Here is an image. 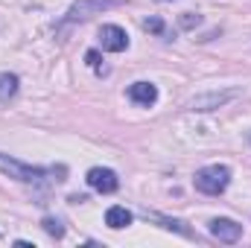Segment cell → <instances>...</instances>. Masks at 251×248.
Masks as SVG:
<instances>
[{
    "instance_id": "6da1fadb",
    "label": "cell",
    "mask_w": 251,
    "mask_h": 248,
    "mask_svg": "<svg viewBox=\"0 0 251 248\" xmlns=\"http://www.w3.org/2000/svg\"><path fill=\"white\" fill-rule=\"evenodd\" d=\"M193 184H196V190H201L204 196H219V193H225V187L231 184V170L222 167V164L201 167L193 175Z\"/></svg>"
},
{
    "instance_id": "7a4b0ae2",
    "label": "cell",
    "mask_w": 251,
    "mask_h": 248,
    "mask_svg": "<svg viewBox=\"0 0 251 248\" xmlns=\"http://www.w3.org/2000/svg\"><path fill=\"white\" fill-rule=\"evenodd\" d=\"M0 170H3L9 178L24 181V184H38V181H44V178H47V170L26 167V164H21V161H15V158H6L3 152H0Z\"/></svg>"
},
{
    "instance_id": "3957f363",
    "label": "cell",
    "mask_w": 251,
    "mask_h": 248,
    "mask_svg": "<svg viewBox=\"0 0 251 248\" xmlns=\"http://www.w3.org/2000/svg\"><path fill=\"white\" fill-rule=\"evenodd\" d=\"M123 3H126V0H79L76 6H70L67 21H82V18H91L94 12L114 9V6H123Z\"/></svg>"
},
{
    "instance_id": "277c9868",
    "label": "cell",
    "mask_w": 251,
    "mask_h": 248,
    "mask_svg": "<svg viewBox=\"0 0 251 248\" xmlns=\"http://www.w3.org/2000/svg\"><path fill=\"white\" fill-rule=\"evenodd\" d=\"M100 44H102V50H108V53H123L126 47H128V35H126L123 26L105 24V26L100 29Z\"/></svg>"
},
{
    "instance_id": "5b68a950",
    "label": "cell",
    "mask_w": 251,
    "mask_h": 248,
    "mask_svg": "<svg viewBox=\"0 0 251 248\" xmlns=\"http://www.w3.org/2000/svg\"><path fill=\"white\" fill-rule=\"evenodd\" d=\"M85 181L94 187L97 193H114V190L120 187L117 173H114V170H105V167H94V170L88 173V178H85Z\"/></svg>"
},
{
    "instance_id": "8992f818",
    "label": "cell",
    "mask_w": 251,
    "mask_h": 248,
    "mask_svg": "<svg viewBox=\"0 0 251 248\" xmlns=\"http://www.w3.org/2000/svg\"><path fill=\"white\" fill-rule=\"evenodd\" d=\"M207 228L219 243H237L243 237V225H237L234 219H210Z\"/></svg>"
},
{
    "instance_id": "52a82bcc",
    "label": "cell",
    "mask_w": 251,
    "mask_h": 248,
    "mask_svg": "<svg viewBox=\"0 0 251 248\" xmlns=\"http://www.w3.org/2000/svg\"><path fill=\"white\" fill-rule=\"evenodd\" d=\"M128 97H131V102H137V105H152L155 99H158V88L152 85V82H134L131 88H128Z\"/></svg>"
},
{
    "instance_id": "ba28073f",
    "label": "cell",
    "mask_w": 251,
    "mask_h": 248,
    "mask_svg": "<svg viewBox=\"0 0 251 248\" xmlns=\"http://www.w3.org/2000/svg\"><path fill=\"white\" fill-rule=\"evenodd\" d=\"M105 225L108 228H114V231H120V228H128L131 225V213L120 207V204H114V207H108L105 210Z\"/></svg>"
},
{
    "instance_id": "9c48e42d",
    "label": "cell",
    "mask_w": 251,
    "mask_h": 248,
    "mask_svg": "<svg viewBox=\"0 0 251 248\" xmlns=\"http://www.w3.org/2000/svg\"><path fill=\"white\" fill-rule=\"evenodd\" d=\"M18 91V76L15 73H3L0 76V102H9Z\"/></svg>"
},
{
    "instance_id": "30bf717a",
    "label": "cell",
    "mask_w": 251,
    "mask_h": 248,
    "mask_svg": "<svg viewBox=\"0 0 251 248\" xmlns=\"http://www.w3.org/2000/svg\"><path fill=\"white\" fill-rule=\"evenodd\" d=\"M41 225H44V231H47L50 237H56V240H59V237H64V228H62V222H59V219H53V216H47V219H44Z\"/></svg>"
},
{
    "instance_id": "8fae6325",
    "label": "cell",
    "mask_w": 251,
    "mask_h": 248,
    "mask_svg": "<svg viewBox=\"0 0 251 248\" xmlns=\"http://www.w3.org/2000/svg\"><path fill=\"white\" fill-rule=\"evenodd\" d=\"M143 29L161 35V32H164V21H161V18H146V21H143Z\"/></svg>"
},
{
    "instance_id": "7c38bea8",
    "label": "cell",
    "mask_w": 251,
    "mask_h": 248,
    "mask_svg": "<svg viewBox=\"0 0 251 248\" xmlns=\"http://www.w3.org/2000/svg\"><path fill=\"white\" fill-rule=\"evenodd\" d=\"M85 62L97 70V67H100V53H97V50H88V53H85Z\"/></svg>"
},
{
    "instance_id": "4fadbf2b",
    "label": "cell",
    "mask_w": 251,
    "mask_h": 248,
    "mask_svg": "<svg viewBox=\"0 0 251 248\" xmlns=\"http://www.w3.org/2000/svg\"><path fill=\"white\" fill-rule=\"evenodd\" d=\"M193 24H199V15H184L181 18V26H193Z\"/></svg>"
}]
</instances>
